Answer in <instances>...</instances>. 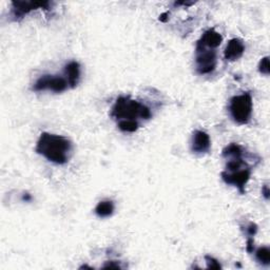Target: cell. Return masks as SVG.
Here are the masks:
<instances>
[{
	"label": "cell",
	"mask_w": 270,
	"mask_h": 270,
	"mask_svg": "<svg viewBox=\"0 0 270 270\" xmlns=\"http://www.w3.org/2000/svg\"><path fill=\"white\" fill-rule=\"evenodd\" d=\"M35 150L51 163L64 165L70 158L72 144L69 140L60 135L44 132L40 134Z\"/></svg>",
	"instance_id": "6da1fadb"
},
{
	"label": "cell",
	"mask_w": 270,
	"mask_h": 270,
	"mask_svg": "<svg viewBox=\"0 0 270 270\" xmlns=\"http://www.w3.org/2000/svg\"><path fill=\"white\" fill-rule=\"evenodd\" d=\"M111 116L118 120H135L139 117L149 119L151 117V111L149 108L138 100L131 99L128 96H120L116 99L112 108Z\"/></svg>",
	"instance_id": "7a4b0ae2"
},
{
	"label": "cell",
	"mask_w": 270,
	"mask_h": 270,
	"mask_svg": "<svg viewBox=\"0 0 270 270\" xmlns=\"http://www.w3.org/2000/svg\"><path fill=\"white\" fill-rule=\"evenodd\" d=\"M252 96L249 92H244L241 95L233 96L229 102V113L235 123L245 125L250 120L252 114Z\"/></svg>",
	"instance_id": "3957f363"
},
{
	"label": "cell",
	"mask_w": 270,
	"mask_h": 270,
	"mask_svg": "<svg viewBox=\"0 0 270 270\" xmlns=\"http://www.w3.org/2000/svg\"><path fill=\"white\" fill-rule=\"evenodd\" d=\"M195 66L196 72L200 75L212 73L217 66V52L196 46Z\"/></svg>",
	"instance_id": "277c9868"
},
{
	"label": "cell",
	"mask_w": 270,
	"mask_h": 270,
	"mask_svg": "<svg viewBox=\"0 0 270 270\" xmlns=\"http://www.w3.org/2000/svg\"><path fill=\"white\" fill-rule=\"evenodd\" d=\"M68 86H69V84L63 77L55 75H44L36 80V83L33 86V90L35 92L49 90L55 93H61L66 90Z\"/></svg>",
	"instance_id": "5b68a950"
},
{
	"label": "cell",
	"mask_w": 270,
	"mask_h": 270,
	"mask_svg": "<svg viewBox=\"0 0 270 270\" xmlns=\"http://www.w3.org/2000/svg\"><path fill=\"white\" fill-rule=\"evenodd\" d=\"M251 171L249 168H244L234 172L223 171L221 177L223 181L228 185H233L239 189L241 194H245V186L250 180Z\"/></svg>",
	"instance_id": "8992f818"
},
{
	"label": "cell",
	"mask_w": 270,
	"mask_h": 270,
	"mask_svg": "<svg viewBox=\"0 0 270 270\" xmlns=\"http://www.w3.org/2000/svg\"><path fill=\"white\" fill-rule=\"evenodd\" d=\"M50 3H34V2H13L12 3V16L16 20L21 19L31 11L39 8L49 9Z\"/></svg>",
	"instance_id": "52a82bcc"
},
{
	"label": "cell",
	"mask_w": 270,
	"mask_h": 270,
	"mask_svg": "<svg viewBox=\"0 0 270 270\" xmlns=\"http://www.w3.org/2000/svg\"><path fill=\"white\" fill-rule=\"evenodd\" d=\"M211 146V141L209 135L204 132L197 130L193 133L191 140V151L196 154H203L209 151Z\"/></svg>",
	"instance_id": "ba28073f"
},
{
	"label": "cell",
	"mask_w": 270,
	"mask_h": 270,
	"mask_svg": "<svg viewBox=\"0 0 270 270\" xmlns=\"http://www.w3.org/2000/svg\"><path fill=\"white\" fill-rule=\"evenodd\" d=\"M245 52V45L239 38H233L229 40V43L226 46L224 56L226 60L235 61L243 56Z\"/></svg>",
	"instance_id": "9c48e42d"
},
{
	"label": "cell",
	"mask_w": 270,
	"mask_h": 270,
	"mask_svg": "<svg viewBox=\"0 0 270 270\" xmlns=\"http://www.w3.org/2000/svg\"><path fill=\"white\" fill-rule=\"evenodd\" d=\"M222 42H223L222 35L219 32L215 31L214 29H210L201 35V37L197 42L196 46L201 47V48L210 49V50H214V49H217L218 47H220Z\"/></svg>",
	"instance_id": "30bf717a"
},
{
	"label": "cell",
	"mask_w": 270,
	"mask_h": 270,
	"mask_svg": "<svg viewBox=\"0 0 270 270\" xmlns=\"http://www.w3.org/2000/svg\"><path fill=\"white\" fill-rule=\"evenodd\" d=\"M64 74L66 76V82L71 88L77 86L80 78V65L77 61H71L64 68Z\"/></svg>",
	"instance_id": "8fae6325"
},
{
	"label": "cell",
	"mask_w": 270,
	"mask_h": 270,
	"mask_svg": "<svg viewBox=\"0 0 270 270\" xmlns=\"http://www.w3.org/2000/svg\"><path fill=\"white\" fill-rule=\"evenodd\" d=\"M114 212V204L112 200H102L95 207V213L99 218H109Z\"/></svg>",
	"instance_id": "7c38bea8"
},
{
	"label": "cell",
	"mask_w": 270,
	"mask_h": 270,
	"mask_svg": "<svg viewBox=\"0 0 270 270\" xmlns=\"http://www.w3.org/2000/svg\"><path fill=\"white\" fill-rule=\"evenodd\" d=\"M223 156L227 159L243 158V149L238 144H230L223 150Z\"/></svg>",
	"instance_id": "4fadbf2b"
},
{
	"label": "cell",
	"mask_w": 270,
	"mask_h": 270,
	"mask_svg": "<svg viewBox=\"0 0 270 270\" xmlns=\"http://www.w3.org/2000/svg\"><path fill=\"white\" fill-rule=\"evenodd\" d=\"M255 259L260 264L268 266L270 264V249L267 246L260 247L255 251Z\"/></svg>",
	"instance_id": "5bb4252c"
},
{
	"label": "cell",
	"mask_w": 270,
	"mask_h": 270,
	"mask_svg": "<svg viewBox=\"0 0 270 270\" xmlns=\"http://www.w3.org/2000/svg\"><path fill=\"white\" fill-rule=\"evenodd\" d=\"M118 129L123 132L133 133L139 129V123L137 120H119Z\"/></svg>",
	"instance_id": "9a60e30c"
},
{
	"label": "cell",
	"mask_w": 270,
	"mask_h": 270,
	"mask_svg": "<svg viewBox=\"0 0 270 270\" xmlns=\"http://www.w3.org/2000/svg\"><path fill=\"white\" fill-rule=\"evenodd\" d=\"M259 71H260V73H262V74H264L266 76L269 75L270 69H269V57L268 56L262 58V60L260 61Z\"/></svg>",
	"instance_id": "2e32d148"
},
{
	"label": "cell",
	"mask_w": 270,
	"mask_h": 270,
	"mask_svg": "<svg viewBox=\"0 0 270 270\" xmlns=\"http://www.w3.org/2000/svg\"><path fill=\"white\" fill-rule=\"evenodd\" d=\"M205 260H206V263H207V268H211V269H221L222 266L221 264L219 263L218 260H215L214 258H212V256L210 255H206L205 256Z\"/></svg>",
	"instance_id": "e0dca14e"
},
{
	"label": "cell",
	"mask_w": 270,
	"mask_h": 270,
	"mask_svg": "<svg viewBox=\"0 0 270 270\" xmlns=\"http://www.w3.org/2000/svg\"><path fill=\"white\" fill-rule=\"evenodd\" d=\"M246 231H247V234L251 238H253L255 235V233L258 232V226H256L254 223H250L248 226H247V229H246Z\"/></svg>",
	"instance_id": "ac0fdd59"
},
{
	"label": "cell",
	"mask_w": 270,
	"mask_h": 270,
	"mask_svg": "<svg viewBox=\"0 0 270 270\" xmlns=\"http://www.w3.org/2000/svg\"><path fill=\"white\" fill-rule=\"evenodd\" d=\"M104 269H121V267L119 266V264L115 261H110L108 262L104 267Z\"/></svg>",
	"instance_id": "d6986e66"
},
{
	"label": "cell",
	"mask_w": 270,
	"mask_h": 270,
	"mask_svg": "<svg viewBox=\"0 0 270 270\" xmlns=\"http://www.w3.org/2000/svg\"><path fill=\"white\" fill-rule=\"evenodd\" d=\"M253 238H251V237H249L248 238V240H247V246H246V250L249 252V253H251V252H253V250H254V245H253Z\"/></svg>",
	"instance_id": "ffe728a7"
},
{
	"label": "cell",
	"mask_w": 270,
	"mask_h": 270,
	"mask_svg": "<svg viewBox=\"0 0 270 270\" xmlns=\"http://www.w3.org/2000/svg\"><path fill=\"white\" fill-rule=\"evenodd\" d=\"M269 187H268V185H264L263 186V188H262V194L264 195V197L266 198V199H268L269 198Z\"/></svg>",
	"instance_id": "44dd1931"
}]
</instances>
